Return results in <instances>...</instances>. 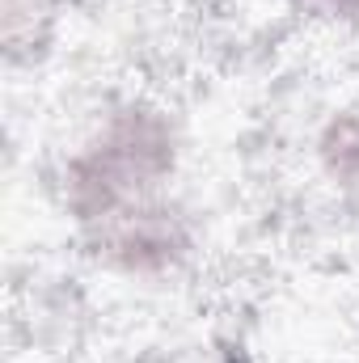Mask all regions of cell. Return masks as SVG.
Instances as JSON below:
<instances>
[{"instance_id":"2","label":"cell","mask_w":359,"mask_h":363,"mask_svg":"<svg viewBox=\"0 0 359 363\" xmlns=\"http://www.w3.org/2000/svg\"><path fill=\"white\" fill-rule=\"evenodd\" d=\"M321 157L330 165V174L343 186H359V118H334L326 140H321Z\"/></svg>"},{"instance_id":"3","label":"cell","mask_w":359,"mask_h":363,"mask_svg":"<svg viewBox=\"0 0 359 363\" xmlns=\"http://www.w3.org/2000/svg\"><path fill=\"white\" fill-rule=\"evenodd\" d=\"M317 4L330 13H359V0H317Z\"/></svg>"},{"instance_id":"1","label":"cell","mask_w":359,"mask_h":363,"mask_svg":"<svg viewBox=\"0 0 359 363\" xmlns=\"http://www.w3.org/2000/svg\"><path fill=\"white\" fill-rule=\"evenodd\" d=\"M174 169L170 127L148 110L118 114L106 135L68 165V203L81 220H118L140 207L157 182Z\"/></svg>"}]
</instances>
